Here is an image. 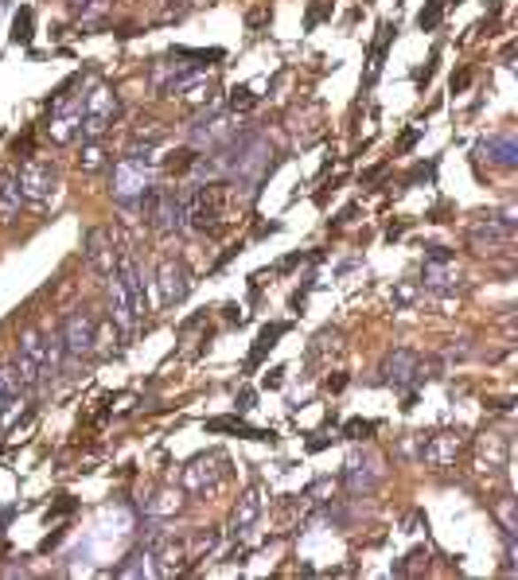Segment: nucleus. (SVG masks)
Here are the masks:
<instances>
[{"label":"nucleus","mask_w":518,"mask_h":580,"mask_svg":"<svg viewBox=\"0 0 518 580\" xmlns=\"http://www.w3.org/2000/svg\"><path fill=\"white\" fill-rule=\"evenodd\" d=\"M149 188H152V149L136 144L133 152H125L121 160L113 164V199L133 206Z\"/></svg>","instance_id":"f257e3e1"},{"label":"nucleus","mask_w":518,"mask_h":580,"mask_svg":"<svg viewBox=\"0 0 518 580\" xmlns=\"http://www.w3.org/2000/svg\"><path fill=\"white\" fill-rule=\"evenodd\" d=\"M121 117V97H117L113 86H94L82 102V125H78V136L82 141H102L105 133L113 129V121Z\"/></svg>","instance_id":"f03ea898"},{"label":"nucleus","mask_w":518,"mask_h":580,"mask_svg":"<svg viewBox=\"0 0 518 580\" xmlns=\"http://www.w3.org/2000/svg\"><path fill=\"white\" fill-rule=\"evenodd\" d=\"M58 343H63L66 362L90 359L94 343H97V320L90 316V308H71L58 323Z\"/></svg>","instance_id":"7ed1b4c3"},{"label":"nucleus","mask_w":518,"mask_h":580,"mask_svg":"<svg viewBox=\"0 0 518 580\" xmlns=\"http://www.w3.org/2000/svg\"><path fill=\"white\" fill-rule=\"evenodd\" d=\"M19 180V195H24V203L32 206H47L55 199L58 191V164L55 160H43V156H32V160H24V168L16 172Z\"/></svg>","instance_id":"20e7f679"},{"label":"nucleus","mask_w":518,"mask_h":580,"mask_svg":"<svg viewBox=\"0 0 518 580\" xmlns=\"http://www.w3.org/2000/svg\"><path fill=\"white\" fill-rule=\"evenodd\" d=\"M464 452V437L460 432H433V437L421 445V460L429 468H437V471H445V468H452L456 464V456Z\"/></svg>","instance_id":"39448f33"},{"label":"nucleus","mask_w":518,"mask_h":580,"mask_svg":"<svg viewBox=\"0 0 518 580\" xmlns=\"http://www.w3.org/2000/svg\"><path fill=\"white\" fill-rule=\"evenodd\" d=\"M191 292V269L180 258H164L160 261V304H180Z\"/></svg>","instance_id":"423d86ee"},{"label":"nucleus","mask_w":518,"mask_h":580,"mask_svg":"<svg viewBox=\"0 0 518 580\" xmlns=\"http://www.w3.org/2000/svg\"><path fill=\"white\" fill-rule=\"evenodd\" d=\"M86 261L94 265L102 277H110V273H117V261H121V253H117V245H113V238L105 230H90L86 234Z\"/></svg>","instance_id":"0eeeda50"},{"label":"nucleus","mask_w":518,"mask_h":580,"mask_svg":"<svg viewBox=\"0 0 518 580\" xmlns=\"http://www.w3.org/2000/svg\"><path fill=\"white\" fill-rule=\"evenodd\" d=\"M117 277H121L125 292H129V300H133V316L144 320V316H149V292H144L141 265H136L133 258H121V261H117Z\"/></svg>","instance_id":"6e6552de"},{"label":"nucleus","mask_w":518,"mask_h":580,"mask_svg":"<svg viewBox=\"0 0 518 580\" xmlns=\"http://www.w3.org/2000/svg\"><path fill=\"white\" fill-rule=\"evenodd\" d=\"M105 308H110V323L113 328H133V300H129V292H125V284L117 273H110L105 277Z\"/></svg>","instance_id":"1a4fd4ad"},{"label":"nucleus","mask_w":518,"mask_h":580,"mask_svg":"<svg viewBox=\"0 0 518 580\" xmlns=\"http://www.w3.org/2000/svg\"><path fill=\"white\" fill-rule=\"evenodd\" d=\"M378 479H383V471H378V460L375 456L351 460V464H347V487L351 491H363V495H370V491L378 487Z\"/></svg>","instance_id":"9d476101"},{"label":"nucleus","mask_w":518,"mask_h":580,"mask_svg":"<svg viewBox=\"0 0 518 580\" xmlns=\"http://www.w3.org/2000/svg\"><path fill=\"white\" fill-rule=\"evenodd\" d=\"M417 367H421V359L414 355V351H406V347H398L394 355L386 359V367H383V375L394 382V386H406V382H414L417 375Z\"/></svg>","instance_id":"9b49d317"},{"label":"nucleus","mask_w":518,"mask_h":580,"mask_svg":"<svg viewBox=\"0 0 518 580\" xmlns=\"http://www.w3.org/2000/svg\"><path fill=\"white\" fill-rule=\"evenodd\" d=\"M480 149L487 152V160L503 164V168H514V164H518V141H514V133H495V136H487Z\"/></svg>","instance_id":"f8f14e48"},{"label":"nucleus","mask_w":518,"mask_h":580,"mask_svg":"<svg viewBox=\"0 0 518 580\" xmlns=\"http://www.w3.org/2000/svg\"><path fill=\"white\" fill-rule=\"evenodd\" d=\"M285 331H289V323H285V320H277V323H266V328H261V336H258V343H253L250 359H246V370H258V367H261V359H266L269 351L277 347V339L285 336Z\"/></svg>","instance_id":"ddd939ff"},{"label":"nucleus","mask_w":518,"mask_h":580,"mask_svg":"<svg viewBox=\"0 0 518 580\" xmlns=\"http://www.w3.org/2000/svg\"><path fill=\"white\" fill-rule=\"evenodd\" d=\"M24 206V195H19V180L16 172H4L0 175V222H12Z\"/></svg>","instance_id":"4468645a"},{"label":"nucleus","mask_w":518,"mask_h":580,"mask_svg":"<svg viewBox=\"0 0 518 580\" xmlns=\"http://www.w3.org/2000/svg\"><path fill=\"white\" fill-rule=\"evenodd\" d=\"M398 35V24H383V35H378L375 51H370V71L363 78V90H370V86L378 82V74H383V63H386V51H390V39Z\"/></svg>","instance_id":"2eb2a0df"},{"label":"nucleus","mask_w":518,"mask_h":580,"mask_svg":"<svg viewBox=\"0 0 518 580\" xmlns=\"http://www.w3.org/2000/svg\"><path fill=\"white\" fill-rule=\"evenodd\" d=\"M214 483V468H211V460L207 456H199V460H191L188 468H183V487L191 491V495H203Z\"/></svg>","instance_id":"dca6fc26"},{"label":"nucleus","mask_w":518,"mask_h":580,"mask_svg":"<svg viewBox=\"0 0 518 580\" xmlns=\"http://www.w3.org/2000/svg\"><path fill=\"white\" fill-rule=\"evenodd\" d=\"M258 514H261V491L258 487H250L246 495L238 499V507H234V530H250L253 522H258Z\"/></svg>","instance_id":"f3484780"},{"label":"nucleus","mask_w":518,"mask_h":580,"mask_svg":"<svg viewBox=\"0 0 518 580\" xmlns=\"http://www.w3.org/2000/svg\"><path fill=\"white\" fill-rule=\"evenodd\" d=\"M195 144H214V141H227L230 136V125H227V113H211V121H199V129H191Z\"/></svg>","instance_id":"a211bd4d"},{"label":"nucleus","mask_w":518,"mask_h":580,"mask_svg":"<svg viewBox=\"0 0 518 580\" xmlns=\"http://www.w3.org/2000/svg\"><path fill=\"white\" fill-rule=\"evenodd\" d=\"M180 491H156L152 499H144V514H152V518H164V514H172V510H180Z\"/></svg>","instance_id":"6ab92c4d"},{"label":"nucleus","mask_w":518,"mask_h":580,"mask_svg":"<svg viewBox=\"0 0 518 580\" xmlns=\"http://www.w3.org/2000/svg\"><path fill=\"white\" fill-rule=\"evenodd\" d=\"M207 429L211 432H238V437H250V440H273V432H266V429H246L242 421H234V417H214V421H207Z\"/></svg>","instance_id":"aec40b11"},{"label":"nucleus","mask_w":518,"mask_h":580,"mask_svg":"<svg viewBox=\"0 0 518 580\" xmlns=\"http://www.w3.org/2000/svg\"><path fill=\"white\" fill-rule=\"evenodd\" d=\"M102 164H105V144L102 141H86L82 156H78V168H82V172H97Z\"/></svg>","instance_id":"412c9836"},{"label":"nucleus","mask_w":518,"mask_h":580,"mask_svg":"<svg viewBox=\"0 0 518 580\" xmlns=\"http://www.w3.org/2000/svg\"><path fill=\"white\" fill-rule=\"evenodd\" d=\"M164 136H168V129H164L160 121H141V125H136V129H133V141H136V144H144V149H152V144H160Z\"/></svg>","instance_id":"4be33fe9"},{"label":"nucleus","mask_w":518,"mask_h":580,"mask_svg":"<svg viewBox=\"0 0 518 580\" xmlns=\"http://www.w3.org/2000/svg\"><path fill=\"white\" fill-rule=\"evenodd\" d=\"M32 8H19L16 12V19H12V43H19V47H27L32 43Z\"/></svg>","instance_id":"5701e85b"},{"label":"nucleus","mask_w":518,"mask_h":580,"mask_svg":"<svg viewBox=\"0 0 518 580\" xmlns=\"http://www.w3.org/2000/svg\"><path fill=\"white\" fill-rule=\"evenodd\" d=\"M441 12H445V0H429V8H425L421 16H417V24H421L425 32H429V27L441 24Z\"/></svg>","instance_id":"b1692460"},{"label":"nucleus","mask_w":518,"mask_h":580,"mask_svg":"<svg viewBox=\"0 0 518 580\" xmlns=\"http://www.w3.org/2000/svg\"><path fill=\"white\" fill-rule=\"evenodd\" d=\"M195 160H199V156H195L191 149H183V152H175L168 160V172H188V168H195Z\"/></svg>","instance_id":"393cba45"},{"label":"nucleus","mask_w":518,"mask_h":580,"mask_svg":"<svg viewBox=\"0 0 518 580\" xmlns=\"http://www.w3.org/2000/svg\"><path fill=\"white\" fill-rule=\"evenodd\" d=\"M367 432H375V425H370V421H347L344 437H351V440H363Z\"/></svg>","instance_id":"a878e982"},{"label":"nucleus","mask_w":518,"mask_h":580,"mask_svg":"<svg viewBox=\"0 0 518 580\" xmlns=\"http://www.w3.org/2000/svg\"><path fill=\"white\" fill-rule=\"evenodd\" d=\"M230 105H234V110H238V105H253L250 86H242V90H234V94H230Z\"/></svg>","instance_id":"bb28decb"},{"label":"nucleus","mask_w":518,"mask_h":580,"mask_svg":"<svg viewBox=\"0 0 518 580\" xmlns=\"http://www.w3.org/2000/svg\"><path fill=\"white\" fill-rule=\"evenodd\" d=\"M320 16H324V4H320V0H316V4L308 8V19H305V27H308V32H312V27L320 24Z\"/></svg>","instance_id":"cd10ccee"},{"label":"nucleus","mask_w":518,"mask_h":580,"mask_svg":"<svg viewBox=\"0 0 518 580\" xmlns=\"http://www.w3.org/2000/svg\"><path fill=\"white\" fill-rule=\"evenodd\" d=\"M281 382H285V370H281V367H277V370H269V375H266V390H277Z\"/></svg>","instance_id":"c85d7f7f"},{"label":"nucleus","mask_w":518,"mask_h":580,"mask_svg":"<svg viewBox=\"0 0 518 580\" xmlns=\"http://www.w3.org/2000/svg\"><path fill=\"white\" fill-rule=\"evenodd\" d=\"M344 386H347V375H336V378H328V390H331V393H339Z\"/></svg>","instance_id":"c756f323"},{"label":"nucleus","mask_w":518,"mask_h":580,"mask_svg":"<svg viewBox=\"0 0 518 580\" xmlns=\"http://www.w3.org/2000/svg\"><path fill=\"white\" fill-rule=\"evenodd\" d=\"M238 409L246 413V409H253V390H242V398H238Z\"/></svg>","instance_id":"7c9ffc66"},{"label":"nucleus","mask_w":518,"mask_h":580,"mask_svg":"<svg viewBox=\"0 0 518 580\" xmlns=\"http://www.w3.org/2000/svg\"><path fill=\"white\" fill-rule=\"evenodd\" d=\"M417 136H421V129H409V133L402 136V152H406V149H414V141H417Z\"/></svg>","instance_id":"2f4dec72"},{"label":"nucleus","mask_w":518,"mask_h":580,"mask_svg":"<svg viewBox=\"0 0 518 580\" xmlns=\"http://www.w3.org/2000/svg\"><path fill=\"white\" fill-rule=\"evenodd\" d=\"M468 78H472V71H460V78H452V90H464Z\"/></svg>","instance_id":"473e14b6"},{"label":"nucleus","mask_w":518,"mask_h":580,"mask_svg":"<svg viewBox=\"0 0 518 580\" xmlns=\"http://www.w3.org/2000/svg\"><path fill=\"white\" fill-rule=\"evenodd\" d=\"M175 4H188V0H175Z\"/></svg>","instance_id":"72a5a7b5"}]
</instances>
